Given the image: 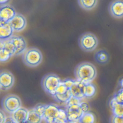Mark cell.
Here are the masks:
<instances>
[{
	"label": "cell",
	"instance_id": "603a6c76",
	"mask_svg": "<svg viewBox=\"0 0 123 123\" xmlns=\"http://www.w3.org/2000/svg\"><path fill=\"white\" fill-rule=\"evenodd\" d=\"M67 115L66 110L59 108V115L57 118L55 123H67Z\"/></svg>",
	"mask_w": 123,
	"mask_h": 123
},
{
	"label": "cell",
	"instance_id": "d6a6232c",
	"mask_svg": "<svg viewBox=\"0 0 123 123\" xmlns=\"http://www.w3.org/2000/svg\"><path fill=\"white\" fill-rule=\"evenodd\" d=\"M4 123H17L14 119L12 117V116H9L6 117Z\"/></svg>",
	"mask_w": 123,
	"mask_h": 123
},
{
	"label": "cell",
	"instance_id": "8d00e7d4",
	"mask_svg": "<svg viewBox=\"0 0 123 123\" xmlns=\"http://www.w3.org/2000/svg\"><path fill=\"white\" fill-rule=\"evenodd\" d=\"M81 123L79 121H78L74 122H73V123Z\"/></svg>",
	"mask_w": 123,
	"mask_h": 123
},
{
	"label": "cell",
	"instance_id": "6da1fadb",
	"mask_svg": "<svg viewBox=\"0 0 123 123\" xmlns=\"http://www.w3.org/2000/svg\"><path fill=\"white\" fill-rule=\"evenodd\" d=\"M74 74L77 81L87 84L91 83L96 77L97 71L92 63L83 62L75 67Z\"/></svg>",
	"mask_w": 123,
	"mask_h": 123
},
{
	"label": "cell",
	"instance_id": "5bb4252c",
	"mask_svg": "<svg viewBox=\"0 0 123 123\" xmlns=\"http://www.w3.org/2000/svg\"><path fill=\"white\" fill-rule=\"evenodd\" d=\"M28 110L25 108L20 107L12 114V117L17 123H23L27 121Z\"/></svg>",
	"mask_w": 123,
	"mask_h": 123
},
{
	"label": "cell",
	"instance_id": "7402d4cb",
	"mask_svg": "<svg viewBox=\"0 0 123 123\" xmlns=\"http://www.w3.org/2000/svg\"><path fill=\"white\" fill-rule=\"evenodd\" d=\"M79 121L81 123H95V117L92 112L89 111L83 113Z\"/></svg>",
	"mask_w": 123,
	"mask_h": 123
},
{
	"label": "cell",
	"instance_id": "484cf974",
	"mask_svg": "<svg viewBox=\"0 0 123 123\" xmlns=\"http://www.w3.org/2000/svg\"><path fill=\"white\" fill-rule=\"evenodd\" d=\"M113 98L119 103L123 104V90L120 89L113 96Z\"/></svg>",
	"mask_w": 123,
	"mask_h": 123
},
{
	"label": "cell",
	"instance_id": "7a4b0ae2",
	"mask_svg": "<svg viewBox=\"0 0 123 123\" xmlns=\"http://www.w3.org/2000/svg\"><path fill=\"white\" fill-rule=\"evenodd\" d=\"M22 59L28 67L34 68L39 65L43 60V55L39 49L36 48L26 49L23 53Z\"/></svg>",
	"mask_w": 123,
	"mask_h": 123
},
{
	"label": "cell",
	"instance_id": "83f0119b",
	"mask_svg": "<svg viewBox=\"0 0 123 123\" xmlns=\"http://www.w3.org/2000/svg\"><path fill=\"white\" fill-rule=\"evenodd\" d=\"M81 101V100L78 99L72 96L69 99V100L65 104L66 105V107H68V106L74 105H79Z\"/></svg>",
	"mask_w": 123,
	"mask_h": 123
},
{
	"label": "cell",
	"instance_id": "d590c367",
	"mask_svg": "<svg viewBox=\"0 0 123 123\" xmlns=\"http://www.w3.org/2000/svg\"><path fill=\"white\" fill-rule=\"evenodd\" d=\"M120 84L121 86V88H123V78L120 80Z\"/></svg>",
	"mask_w": 123,
	"mask_h": 123
},
{
	"label": "cell",
	"instance_id": "5b68a950",
	"mask_svg": "<svg viewBox=\"0 0 123 123\" xmlns=\"http://www.w3.org/2000/svg\"><path fill=\"white\" fill-rule=\"evenodd\" d=\"M1 106L5 112L12 114L21 107L22 102L18 96L14 94H8L3 98Z\"/></svg>",
	"mask_w": 123,
	"mask_h": 123
},
{
	"label": "cell",
	"instance_id": "4dcf8cb0",
	"mask_svg": "<svg viewBox=\"0 0 123 123\" xmlns=\"http://www.w3.org/2000/svg\"><path fill=\"white\" fill-rule=\"evenodd\" d=\"M110 122L111 123H123V117L112 115Z\"/></svg>",
	"mask_w": 123,
	"mask_h": 123
},
{
	"label": "cell",
	"instance_id": "4316f807",
	"mask_svg": "<svg viewBox=\"0 0 123 123\" xmlns=\"http://www.w3.org/2000/svg\"><path fill=\"white\" fill-rule=\"evenodd\" d=\"M68 90H69V89H68L61 81V82L60 83V84H59V85L57 87L56 90L55 94H62L65 93Z\"/></svg>",
	"mask_w": 123,
	"mask_h": 123
},
{
	"label": "cell",
	"instance_id": "8fae6325",
	"mask_svg": "<svg viewBox=\"0 0 123 123\" xmlns=\"http://www.w3.org/2000/svg\"><path fill=\"white\" fill-rule=\"evenodd\" d=\"M67 120L68 123L78 121L83 114L79 105H74L66 107Z\"/></svg>",
	"mask_w": 123,
	"mask_h": 123
},
{
	"label": "cell",
	"instance_id": "52a82bcc",
	"mask_svg": "<svg viewBox=\"0 0 123 123\" xmlns=\"http://www.w3.org/2000/svg\"><path fill=\"white\" fill-rule=\"evenodd\" d=\"M9 40L12 44L14 48V56H17L26 49L27 44L25 39L20 36H12Z\"/></svg>",
	"mask_w": 123,
	"mask_h": 123
},
{
	"label": "cell",
	"instance_id": "d6986e66",
	"mask_svg": "<svg viewBox=\"0 0 123 123\" xmlns=\"http://www.w3.org/2000/svg\"><path fill=\"white\" fill-rule=\"evenodd\" d=\"M77 1L79 5L82 8L87 11L94 9L98 3V0H79Z\"/></svg>",
	"mask_w": 123,
	"mask_h": 123
},
{
	"label": "cell",
	"instance_id": "3957f363",
	"mask_svg": "<svg viewBox=\"0 0 123 123\" xmlns=\"http://www.w3.org/2000/svg\"><path fill=\"white\" fill-rule=\"evenodd\" d=\"M78 44L80 48L83 51L91 52L97 48L98 41L94 34L91 32H86L79 37Z\"/></svg>",
	"mask_w": 123,
	"mask_h": 123
},
{
	"label": "cell",
	"instance_id": "30bf717a",
	"mask_svg": "<svg viewBox=\"0 0 123 123\" xmlns=\"http://www.w3.org/2000/svg\"><path fill=\"white\" fill-rule=\"evenodd\" d=\"M8 23L12 28L13 32H19L25 28L27 21L23 15L16 13L14 17Z\"/></svg>",
	"mask_w": 123,
	"mask_h": 123
},
{
	"label": "cell",
	"instance_id": "2e32d148",
	"mask_svg": "<svg viewBox=\"0 0 123 123\" xmlns=\"http://www.w3.org/2000/svg\"><path fill=\"white\" fill-rule=\"evenodd\" d=\"M97 88L96 86L92 83L85 84L83 88V93L84 98H91L96 94Z\"/></svg>",
	"mask_w": 123,
	"mask_h": 123
},
{
	"label": "cell",
	"instance_id": "74e56055",
	"mask_svg": "<svg viewBox=\"0 0 123 123\" xmlns=\"http://www.w3.org/2000/svg\"><path fill=\"white\" fill-rule=\"evenodd\" d=\"M28 123V122L27 121H26L25 122H24V123Z\"/></svg>",
	"mask_w": 123,
	"mask_h": 123
},
{
	"label": "cell",
	"instance_id": "f546056e",
	"mask_svg": "<svg viewBox=\"0 0 123 123\" xmlns=\"http://www.w3.org/2000/svg\"><path fill=\"white\" fill-rule=\"evenodd\" d=\"M75 80H73L71 79H67L63 81H62V83L63 84V85L66 87V88L68 89H70L73 85L74 84Z\"/></svg>",
	"mask_w": 123,
	"mask_h": 123
},
{
	"label": "cell",
	"instance_id": "836d02e7",
	"mask_svg": "<svg viewBox=\"0 0 123 123\" xmlns=\"http://www.w3.org/2000/svg\"><path fill=\"white\" fill-rule=\"evenodd\" d=\"M10 2V0H0V4L1 5H4L7 4V3Z\"/></svg>",
	"mask_w": 123,
	"mask_h": 123
},
{
	"label": "cell",
	"instance_id": "44dd1931",
	"mask_svg": "<svg viewBox=\"0 0 123 123\" xmlns=\"http://www.w3.org/2000/svg\"><path fill=\"white\" fill-rule=\"evenodd\" d=\"M53 98L58 102L61 103H66L72 97L71 91L68 90L65 93L62 94H55L53 96Z\"/></svg>",
	"mask_w": 123,
	"mask_h": 123
},
{
	"label": "cell",
	"instance_id": "1f68e13d",
	"mask_svg": "<svg viewBox=\"0 0 123 123\" xmlns=\"http://www.w3.org/2000/svg\"><path fill=\"white\" fill-rule=\"evenodd\" d=\"M6 117V115L3 111L0 109V123H4Z\"/></svg>",
	"mask_w": 123,
	"mask_h": 123
},
{
	"label": "cell",
	"instance_id": "e575fe53",
	"mask_svg": "<svg viewBox=\"0 0 123 123\" xmlns=\"http://www.w3.org/2000/svg\"><path fill=\"white\" fill-rule=\"evenodd\" d=\"M4 46V41L0 39V50L3 49Z\"/></svg>",
	"mask_w": 123,
	"mask_h": 123
},
{
	"label": "cell",
	"instance_id": "f1b7e54d",
	"mask_svg": "<svg viewBox=\"0 0 123 123\" xmlns=\"http://www.w3.org/2000/svg\"><path fill=\"white\" fill-rule=\"evenodd\" d=\"M79 105L83 113L89 112L90 107L89 104L87 102L85 101H81Z\"/></svg>",
	"mask_w": 123,
	"mask_h": 123
},
{
	"label": "cell",
	"instance_id": "cb8c5ba5",
	"mask_svg": "<svg viewBox=\"0 0 123 123\" xmlns=\"http://www.w3.org/2000/svg\"><path fill=\"white\" fill-rule=\"evenodd\" d=\"M12 56L6 49H2L0 50V62H8Z\"/></svg>",
	"mask_w": 123,
	"mask_h": 123
},
{
	"label": "cell",
	"instance_id": "7c38bea8",
	"mask_svg": "<svg viewBox=\"0 0 123 123\" xmlns=\"http://www.w3.org/2000/svg\"><path fill=\"white\" fill-rule=\"evenodd\" d=\"M109 11L110 14L115 18L120 19L123 16V0H115L109 5Z\"/></svg>",
	"mask_w": 123,
	"mask_h": 123
},
{
	"label": "cell",
	"instance_id": "277c9868",
	"mask_svg": "<svg viewBox=\"0 0 123 123\" xmlns=\"http://www.w3.org/2000/svg\"><path fill=\"white\" fill-rule=\"evenodd\" d=\"M59 77L54 74H48L42 79L41 86L47 93L53 96L55 94L56 90L61 82Z\"/></svg>",
	"mask_w": 123,
	"mask_h": 123
},
{
	"label": "cell",
	"instance_id": "ac0fdd59",
	"mask_svg": "<svg viewBox=\"0 0 123 123\" xmlns=\"http://www.w3.org/2000/svg\"><path fill=\"white\" fill-rule=\"evenodd\" d=\"M94 58L98 63L104 64L108 62L109 60V55L106 50L103 49H99L95 52Z\"/></svg>",
	"mask_w": 123,
	"mask_h": 123
},
{
	"label": "cell",
	"instance_id": "4fadbf2b",
	"mask_svg": "<svg viewBox=\"0 0 123 123\" xmlns=\"http://www.w3.org/2000/svg\"><path fill=\"white\" fill-rule=\"evenodd\" d=\"M84 85V83L76 80H75L74 84L70 89L72 96L80 100L84 98L83 93Z\"/></svg>",
	"mask_w": 123,
	"mask_h": 123
},
{
	"label": "cell",
	"instance_id": "d4e9b609",
	"mask_svg": "<svg viewBox=\"0 0 123 123\" xmlns=\"http://www.w3.org/2000/svg\"><path fill=\"white\" fill-rule=\"evenodd\" d=\"M47 105L43 104H39L37 105L33 109L35 111L41 118H43L44 112L46 110Z\"/></svg>",
	"mask_w": 123,
	"mask_h": 123
},
{
	"label": "cell",
	"instance_id": "e0dca14e",
	"mask_svg": "<svg viewBox=\"0 0 123 123\" xmlns=\"http://www.w3.org/2000/svg\"><path fill=\"white\" fill-rule=\"evenodd\" d=\"M113 115L123 117V104L118 103L112 97L110 101Z\"/></svg>",
	"mask_w": 123,
	"mask_h": 123
},
{
	"label": "cell",
	"instance_id": "ba28073f",
	"mask_svg": "<svg viewBox=\"0 0 123 123\" xmlns=\"http://www.w3.org/2000/svg\"><path fill=\"white\" fill-rule=\"evenodd\" d=\"M59 108L54 104L47 105L43 117L46 123H55L59 115Z\"/></svg>",
	"mask_w": 123,
	"mask_h": 123
},
{
	"label": "cell",
	"instance_id": "9a60e30c",
	"mask_svg": "<svg viewBox=\"0 0 123 123\" xmlns=\"http://www.w3.org/2000/svg\"><path fill=\"white\" fill-rule=\"evenodd\" d=\"M13 31L8 23L0 24V39L3 41L9 39L13 36Z\"/></svg>",
	"mask_w": 123,
	"mask_h": 123
},
{
	"label": "cell",
	"instance_id": "9c48e42d",
	"mask_svg": "<svg viewBox=\"0 0 123 123\" xmlns=\"http://www.w3.org/2000/svg\"><path fill=\"white\" fill-rule=\"evenodd\" d=\"M16 12L13 7L6 4L0 7V24L9 23L15 15Z\"/></svg>",
	"mask_w": 123,
	"mask_h": 123
},
{
	"label": "cell",
	"instance_id": "8992f818",
	"mask_svg": "<svg viewBox=\"0 0 123 123\" xmlns=\"http://www.w3.org/2000/svg\"><path fill=\"white\" fill-rule=\"evenodd\" d=\"M14 83V77L12 74L8 70L0 71V88L7 90L11 88Z\"/></svg>",
	"mask_w": 123,
	"mask_h": 123
},
{
	"label": "cell",
	"instance_id": "ffe728a7",
	"mask_svg": "<svg viewBox=\"0 0 123 123\" xmlns=\"http://www.w3.org/2000/svg\"><path fill=\"white\" fill-rule=\"evenodd\" d=\"M43 118L39 116L33 109L28 111L27 121L28 123H41Z\"/></svg>",
	"mask_w": 123,
	"mask_h": 123
},
{
	"label": "cell",
	"instance_id": "f35d334b",
	"mask_svg": "<svg viewBox=\"0 0 123 123\" xmlns=\"http://www.w3.org/2000/svg\"></svg>",
	"mask_w": 123,
	"mask_h": 123
}]
</instances>
